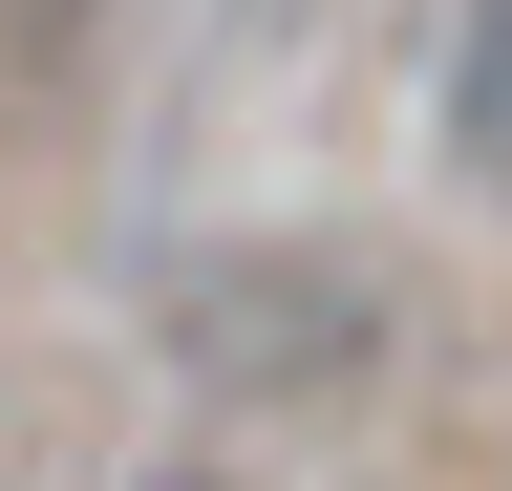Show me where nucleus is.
<instances>
[{"instance_id": "nucleus-1", "label": "nucleus", "mask_w": 512, "mask_h": 491, "mask_svg": "<svg viewBox=\"0 0 512 491\" xmlns=\"http://www.w3.org/2000/svg\"><path fill=\"white\" fill-rule=\"evenodd\" d=\"M427 150H448V193L512 214V0H470V22H448V65H427Z\"/></svg>"}]
</instances>
